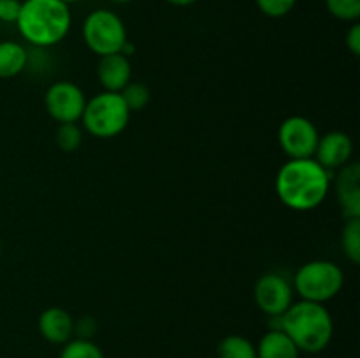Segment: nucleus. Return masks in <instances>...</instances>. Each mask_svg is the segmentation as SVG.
I'll list each match as a JSON object with an SVG mask.
<instances>
[{
    "label": "nucleus",
    "instance_id": "obj_7",
    "mask_svg": "<svg viewBox=\"0 0 360 358\" xmlns=\"http://www.w3.org/2000/svg\"><path fill=\"white\" fill-rule=\"evenodd\" d=\"M319 139V128L304 116H288L278 130V142L288 160L315 157Z\"/></svg>",
    "mask_w": 360,
    "mask_h": 358
},
{
    "label": "nucleus",
    "instance_id": "obj_13",
    "mask_svg": "<svg viewBox=\"0 0 360 358\" xmlns=\"http://www.w3.org/2000/svg\"><path fill=\"white\" fill-rule=\"evenodd\" d=\"M41 336L51 344H65L74 336V319L69 311L58 305L44 309L37 319Z\"/></svg>",
    "mask_w": 360,
    "mask_h": 358
},
{
    "label": "nucleus",
    "instance_id": "obj_6",
    "mask_svg": "<svg viewBox=\"0 0 360 358\" xmlns=\"http://www.w3.org/2000/svg\"><path fill=\"white\" fill-rule=\"evenodd\" d=\"M83 39L88 49L101 58L122 53L129 35L125 23L118 14L108 9H95L84 18Z\"/></svg>",
    "mask_w": 360,
    "mask_h": 358
},
{
    "label": "nucleus",
    "instance_id": "obj_11",
    "mask_svg": "<svg viewBox=\"0 0 360 358\" xmlns=\"http://www.w3.org/2000/svg\"><path fill=\"white\" fill-rule=\"evenodd\" d=\"M336 193L345 220L360 218V165L347 164L340 168Z\"/></svg>",
    "mask_w": 360,
    "mask_h": 358
},
{
    "label": "nucleus",
    "instance_id": "obj_3",
    "mask_svg": "<svg viewBox=\"0 0 360 358\" xmlns=\"http://www.w3.org/2000/svg\"><path fill=\"white\" fill-rule=\"evenodd\" d=\"M280 329L294 340L301 353L316 354L326 350L334 336L329 309L319 302H294L280 318Z\"/></svg>",
    "mask_w": 360,
    "mask_h": 358
},
{
    "label": "nucleus",
    "instance_id": "obj_12",
    "mask_svg": "<svg viewBox=\"0 0 360 358\" xmlns=\"http://www.w3.org/2000/svg\"><path fill=\"white\" fill-rule=\"evenodd\" d=\"M97 77L104 91L120 93L132 81V65L129 56L122 53L101 56L97 65Z\"/></svg>",
    "mask_w": 360,
    "mask_h": 358
},
{
    "label": "nucleus",
    "instance_id": "obj_28",
    "mask_svg": "<svg viewBox=\"0 0 360 358\" xmlns=\"http://www.w3.org/2000/svg\"><path fill=\"white\" fill-rule=\"evenodd\" d=\"M62 2H65L67 6H70V4H74V2H79V0H62Z\"/></svg>",
    "mask_w": 360,
    "mask_h": 358
},
{
    "label": "nucleus",
    "instance_id": "obj_24",
    "mask_svg": "<svg viewBox=\"0 0 360 358\" xmlns=\"http://www.w3.org/2000/svg\"><path fill=\"white\" fill-rule=\"evenodd\" d=\"M97 332V323L90 316H84L79 321H74V333H77L79 339H91Z\"/></svg>",
    "mask_w": 360,
    "mask_h": 358
},
{
    "label": "nucleus",
    "instance_id": "obj_29",
    "mask_svg": "<svg viewBox=\"0 0 360 358\" xmlns=\"http://www.w3.org/2000/svg\"><path fill=\"white\" fill-rule=\"evenodd\" d=\"M0 253H2V242H0Z\"/></svg>",
    "mask_w": 360,
    "mask_h": 358
},
{
    "label": "nucleus",
    "instance_id": "obj_10",
    "mask_svg": "<svg viewBox=\"0 0 360 358\" xmlns=\"http://www.w3.org/2000/svg\"><path fill=\"white\" fill-rule=\"evenodd\" d=\"M352 154H354V142H352L350 135L341 130H333V132H327L326 135H320L313 158L323 168L333 172L350 164Z\"/></svg>",
    "mask_w": 360,
    "mask_h": 358
},
{
    "label": "nucleus",
    "instance_id": "obj_23",
    "mask_svg": "<svg viewBox=\"0 0 360 358\" xmlns=\"http://www.w3.org/2000/svg\"><path fill=\"white\" fill-rule=\"evenodd\" d=\"M20 9L21 0H0V21L2 23H16Z\"/></svg>",
    "mask_w": 360,
    "mask_h": 358
},
{
    "label": "nucleus",
    "instance_id": "obj_14",
    "mask_svg": "<svg viewBox=\"0 0 360 358\" xmlns=\"http://www.w3.org/2000/svg\"><path fill=\"white\" fill-rule=\"evenodd\" d=\"M301 351L294 340L280 329H271L264 333L257 346V358H299Z\"/></svg>",
    "mask_w": 360,
    "mask_h": 358
},
{
    "label": "nucleus",
    "instance_id": "obj_2",
    "mask_svg": "<svg viewBox=\"0 0 360 358\" xmlns=\"http://www.w3.org/2000/svg\"><path fill=\"white\" fill-rule=\"evenodd\" d=\"M16 27L34 48H53L69 35L72 14L62 0H23Z\"/></svg>",
    "mask_w": 360,
    "mask_h": 358
},
{
    "label": "nucleus",
    "instance_id": "obj_9",
    "mask_svg": "<svg viewBox=\"0 0 360 358\" xmlns=\"http://www.w3.org/2000/svg\"><path fill=\"white\" fill-rule=\"evenodd\" d=\"M253 297L264 314L269 318H280L294 304V286L281 274L267 272L257 279Z\"/></svg>",
    "mask_w": 360,
    "mask_h": 358
},
{
    "label": "nucleus",
    "instance_id": "obj_17",
    "mask_svg": "<svg viewBox=\"0 0 360 358\" xmlns=\"http://www.w3.org/2000/svg\"><path fill=\"white\" fill-rule=\"evenodd\" d=\"M341 248L345 256L354 265L360 263V218L345 220L343 232H341Z\"/></svg>",
    "mask_w": 360,
    "mask_h": 358
},
{
    "label": "nucleus",
    "instance_id": "obj_4",
    "mask_svg": "<svg viewBox=\"0 0 360 358\" xmlns=\"http://www.w3.org/2000/svg\"><path fill=\"white\" fill-rule=\"evenodd\" d=\"M130 114L122 95L115 91H101L86 100L79 121L84 130L98 139H111L120 135L130 121Z\"/></svg>",
    "mask_w": 360,
    "mask_h": 358
},
{
    "label": "nucleus",
    "instance_id": "obj_16",
    "mask_svg": "<svg viewBox=\"0 0 360 358\" xmlns=\"http://www.w3.org/2000/svg\"><path fill=\"white\" fill-rule=\"evenodd\" d=\"M218 358H257V346L246 337L232 333L224 337L217 347Z\"/></svg>",
    "mask_w": 360,
    "mask_h": 358
},
{
    "label": "nucleus",
    "instance_id": "obj_27",
    "mask_svg": "<svg viewBox=\"0 0 360 358\" xmlns=\"http://www.w3.org/2000/svg\"><path fill=\"white\" fill-rule=\"evenodd\" d=\"M111 2L118 4V6H125V4H130V2H132V0H111Z\"/></svg>",
    "mask_w": 360,
    "mask_h": 358
},
{
    "label": "nucleus",
    "instance_id": "obj_19",
    "mask_svg": "<svg viewBox=\"0 0 360 358\" xmlns=\"http://www.w3.org/2000/svg\"><path fill=\"white\" fill-rule=\"evenodd\" d=\"M60 358H105L101 347L91 339H70L63 344Z\"/></svg>",
    "mask_w": 360,
    "mask_h": 358
},
{
    "label": "nucleus",
    "instance_id": "obj_15",
    "mask_svg": "<svg viewBox=\"0 0 360 358\" xmlns=\"http://www.w3.org/2000/svg\"><path fill=\"white\" fill-rule=\"evenodd\" d=\"M28 51L14 41L0 42V79H13L27 69Z\"/></svg>",
    "mask_w": 360,
    "mask_h": 358
},
{
    "label": "nucleus",
    "instance_id": "obj_22",
    "mask_svg": "<svg viewBox=\"0 0 360 358\" xmlns=\"http://www.w3.org/2000/svg\"><path fill=\"white\" fill-rule=\"evenodd\" d=\"M260 13L267 18H283L294 11L297 0H255Z\"/></svg>",
    "mask_w": 360,
    "mask_h": 358
},
{
    "label": "nucleus",
    "instance_id": "obj_25",
    "mask_svg": "<svg viewBox=\"0 0 360 358\" xmlns=\"http://www.w3.org/2000/svg\"><path fill=\"white\" fill-rule=\"evenodd\" d=\"M347 48L354 56L360 55V25L359 21L352 23L350 30L347 32Z\"/></svg>",
    "mask_w": 360,
    "mask_h": 358
},
{
    "label": "nucleus",
    "instance_id": "obj_8",
    "mask_svg": "<svg viewBox=\"0 0 360 358\" xmlns=\"http://www.w3.org/2000/svg\"><path fill=\"white\" fill-rule=\"evenodd\" d=\"M86 97L72 81H56L46 90L44 107L58 123H77L83 116Z\"/></svg>",
    "mask_w": 360,
    "mask_h": 358
},
{
    "label": "nucleus",
    "instance_id": "obj_5",
    "mask_svg": "<svg viewBox=\"0 0 360 358\" xmlns=\"http://www.w3.org/2000/svg\"><path fill=\"white\" fill-rule=\"evenodd\" d=\"M343 284L345 274L340 265L329 260H311L295 272L292 286L301 300L326 304L340 293Z\"/></svg>",
    "mask_w": 360,
    "mask_h": 358
},
{
    "label": "nucleus",
    "instance_id": "obj_26",
    "mask_svg": "<svg viewBox=\"0 0 360 358\" xmlns=\"http://www.w3.org/2000/svg\"><path fill=\"white\" fill-rule=\"evenodd\" d=\"M165 2L176 7H188V6H193V4H197L199 0H165Z\"/></svg>",
    "mask_w": 360,
    "mask_h": 358
},
{
    "label": "nucleus",
    "instance_id": "obj_21",
    "mask_svg": "<svg viewBox=\"0 0 360 358\" xmlns=\"http://www.w3.org/2000/svg\"><path fill=\"white\" fill-rule=\"evenodd\" d=\"M330 16L347 23H355L360 18V0H326Z\"/></svg>",
    "mask_w": 360,
    "mask_h": 358
},
{
    "label": "nucleus",
    "instance_id": "obj_18",
    "mask_svg": "<svg viewBox=\"0 0 360 358\" xmlns=\"http://www.w3.org/2000/svg\"><path fill=\"white\" fill-rule=\"evenodd\" d=\"M120 95H122L123 102H125L130 112L143 111L151 100L150 88H148L146 84L139 83V81H130V83L120 91Z\"/></svg>",
    "mask_w": 360,
    "mask_h": 358
},
{
    "label": "nucleus",
    "instance_id": "obj_20",
    "mask_svg": "<svg viewBox=\"0 0 360 358\" xmlns=\"http://www.w3.org/2000/svg\"><path fill=\"white\" fill-rule=\"evenodd\" d=\"M56 146L65 153H74L83 142V130L77 123H60L55 133Z\"/></svg>",
    "mask_w": 360,
    "mask_h": 358
},
{
    "label": "nucleus",
    "instance_id": "obj_1",
    "mask_svg": "<svg viewBox=\"0 0 360 358\" xmlns=\"http://www.w3.org/2000/svg\"><path fill=\"white\" fill-rule=\"evenodd\" d=\"M333 183V174L315 158L287 160L276 174V195L288 209L313 211L322 206Z\"/></svg>",
    "mask_w": 360,
    "mask_h": 358
}]
</instances>
